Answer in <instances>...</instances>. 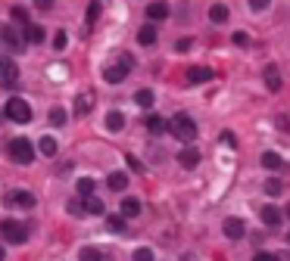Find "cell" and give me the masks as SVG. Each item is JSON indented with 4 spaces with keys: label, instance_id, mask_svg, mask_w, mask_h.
<instances>
[{
    "label": "cell",
    "instance_id": "cell-1",
    "mask_svg": "<svg viewBox=\"0 0 290 261\" xmlns=\"http://www.w3.org/2000/svg\"><path fill=\"white\" fill-rule=\"evenodd\" d=\"M169 130H172L181 143H190V140L197 137V121L187 115V112H178V115L169 121Z\"/></svg>",
    "mask_w": 290,
    "mask_h": 261
},
{
    "label": "cell",
    "instance_id": "cell-2",
    "mask_svg": "<svg viewBox=\"0 0 290 261\" xmlns=\"http://www.w3.org/2000/svg\"><path fill=\"white\" fill-rule=\"evenodd\" d=\"M0 47L10 50L13 56H19V53H25V37L19 34V28H13L10 22H4L0 25Z\"/></svg>",
    "mask_w": 290,
    "mask_h": 261
},
{
    "label": "cell",
    "instance_id": "cell-3",
    "mask_svg": "<svg viewBox=\"0 0 290 261\" xmlns=\"http://www.w3.org/2000/svg\"><path fill=\"white\" fill-rule=\"evenodd\" d=\"M4 118H10L16 124H28L31 121V106L22 97H10L7 106H4Z\"/></svg>",
    "mask_w": 290,
    "mask_h": 261
},
{
    "label": "cell",
    "instance_id": "cell-4",
    "mask_svg": "<svg viewBox=\"0 0 290 261\" xmlns=\"http://www.w3.org/2000/svg\"><path fill=\"white\" fill-rule=\"evenodd\" d=\"M131 66H134V59H131L128 53H125V56H122V59H119L116 66H106V69H103V81H106V84H122L125 78H128Z\"/></svg>",
    "mask_w": 290,
    "mask_h": 261
},
{
    "label": "cell",
    "instance_id": "cell-5",
    "mask_svg": "<svg viewBox=\"0 0 290 261\" xmlns=\"http://www.w3.org/2000/svg\"><path fill=\"white\" fill-rule=\"evenodd\" d=\"M0 233H4V239L10 242V246H22V242L28 239V224H22V221H4V224H0Z\"/></svg>",
    "mask_w": 290,
    "mask_h": 261
},
{
    "label": "cell",
    "instance_id": "cell-6",
    "mask_svg": "<svg viewBox=\"0 0 290 261\" xmlns=\"http://www.w3.org/2000/svg\"><path fill=\"white\" fill-rule=\"evenodd\" d=\"M10 159H13V162H19V165H28V162L34 159V143H31V140H25V137L10 140Z\"/></svg>",
    "mask_w": 290,
    "mask_h": 261
},
{
    "label": "cell",
    "instance_id": "cell-7",
    "mask_svg": "<svg viewBox=\"0 0 290 261\" xmlns=\"http://www.w3.org/2000/svg\"><path fill=\"white\" fill-rule=\"evenodd\" d=\"M19 81V66L10 59V53L0 56V87H13Z\"/></svg>",
    "mask_w": 290,
    "mask_h": 261
},
{
    "label": "cell",
    "instance_id": "cell-8",
    "mask_svg": "<svg viewBox=\"0 0 290 261\" xmlns=\"http://www.w3.org/2000/svg\"><path fill=\"white\" fill-rule=\"evenodd\" d=\"M7 202L16 205V209H34V193H28V190H13V193L7 196Z\"/></svg>",
    "mask_w": 290,
    "mask_h": 261
},
{
    "label": "cell",
    "instance_id": "cell-9",
    "mask_svg": "<svg viewBox=\"0 0 290 261\" xmlns=\"http://www.w3.org/2000/svg\"><path fill=\"white\" fill-rule=\"evenodd\" d=\"M212 78H215V72L206 69V66H194V69H187V84H206V81H212Z\"/></svg>",
    "mask_w": 290,
    "mask_h": 261
},
{
    "label": "cell",
    "instance_id": "cell-10",
    "mask_svg": "<svg viewBox=\"0 0 290 261\" xmlns=\"http://www.w3.org/2000/svg\"><path fill=\"white\" fill-rule=\"evenodd\" d=\"M178 165L181 168H197L200 165V153H197V146H184L178 153Z\"/></svg>",
    "mask_w": 290,
    "mask_h": 261
},
{
    "label": "cell",
    "instance_id": "cell-11",
    "mask_svg": "<svg viewBox=\"0 0 290 261\" xmlns=\"http://www.w3.org/2000/svg\"><path fill=\"white\" fill-rule=\"evenodd\" d=\"M147 19L156 25V22H162V19H169V4H162V0H153V4L147 7Z\"/></svg>",
    "mask_w": 290,
    "mask_h": 261
},
{
    "label": "cell",
    "instance_id": "cell-12",
    "mask_svg": "<svg viewBox=\"0 0 290 261\" xmlns=\"http://www.w3.org/2000/svg\"><path fill=\"white\" fill-rule=\"evenodd\" d=\"M244 233H247V224H244L240 218H228V221H225V236H228V239H240Z\"/></svg>",
    "mask_w": 290,
    "mask_h": 261
},
{
    "label": "cell",
    "instance_id": "cell-13",
    "mask_svg": "<svg viewBox=\"0 0 290 261\" xmlns=\"http://www.w3.org/2000/svg\"><path fill=\"white\" fill-rule=\"evenodd\" d=\"M262 168H268V171H284L287 162L278 153H271V149H268V153H262Z\"/></svg>",
    "mask_w": 290,
    "mask_h": 261
},
{
    "label": "cell",
    "instance_id": "cell-14",
    "mask_svg": "<svg viewBox=\"0 0 290 261\" xmlns=\"http://www.w3.org/2000/svg\"><path fill=\"white\" fill-rule=\"evenodd\" d=\"M106 183H110L113 193H125V186H128V174H125V171H113L110 177H106Z\"/></svg>",
    "mask_w": 290,
    "mask_h": 261
},
{
    "label": "cell",
    "instance_id": "cell-15",
    "mask_svg": "<svg viewBox=\"0 0 290 261\" xmlns=\"http://www.w3.org/2000/svg\"><path fill=\"white\" fill-rule=\"evenodd\" d=\"M259 218L265 221V227H278V224H281V212L275 209V205H262V212H259Z\"/></svg>",
    "mask_w": 290,
    "mask_h": 261
},
{
    "label": "cell",
    "instance_id": "cell-16",
    "mask_svg": "<svg viewBox=\"0 0 290 261\" xmlns=\"http://www.w3.org/2000/svg\"><path fill=\"white\" fill-rule=\"evenodd\" d=\"M137 41H140V47H153V44H156V25L147 22V25L137 31Z\"/></svg>",
    "mask_w": 290,
    "mask_h": 261
},
{
    "label": "cell",
    "instance_id": "cell-17",
    "mask_svg": "<svg viewBox=\"0 0 290 261\" xmlns=\"http://www.w3.org/2000/svg\"><path fill=\"white\" fill-rule=\"evenodd\" d=\"M137 215H140V199L125 196L122 199V218H137Z\"/></svg>",
    "mask_w": 290,
    "mask_h": 261
},
{
    "label": "cell",
    "instance_id": "cell-18",
    "mask_svg": "<svg viewBox=\"0 0 290 261\" xmlns=\"http://www.w3.org/2000/svg\"><path fill=\"white\" fill-rule=\"evenodd\" d=\"M90 109H94V97H90V93H78L75 97V115H87Z\"/></svg>",
    "mask_w": 290,
    "mask_h": 261
},
{
    "label": "cell",
    "instance_id": "cell-19",
    "mask_svg": "<svg viewBox=\"0 0 290 261\" xmlns=\"http://www.w3.org/2000/svg\"><path fill=\"white\" fill-rule=\"evenodd\" d=\"M147 130H150V134H166L169 121L162 118V115H147Z\"/></svg>",
    "mask_w": 290,
    "mask_h": 261
},
{
    "label": "cell",
    "instance_id": "cell-20",
    "mask_svg": "<svg viewBox=\"0 0 290 261\" xmlns=\"http://www.w3.org/2000/svg\"><path fill=\"white\" fill-rule=\"evenodd\" d=\"M41 41H44V28L34 25V22H28V25H25V44H41Z\"/></svg>",
    "mask_w": 290,
    "mask_h": 261
},
{
    "label": "cell",
    "instance_id": "cell-21",
    "mask_svg": "<svg viewBox=\"0 0 290 261\" xmlns=\"http://www.w3.org/2000/svg\"><path fill=\"white\" fill-rule=\"evenodd\" d=\"M209 22H215V25L228 22V7H225V4H215V7H209Z\"/></svg>",
    "mask_w": 290,
    "mask_h": 261
},
{
    "label": "cell",
    "instance_id": "cell-22",
    "mask_svg": "<svg viewBox=\"0 0 290 261\" xmlns=\"http://www.w3.org/2000/svg\"><path fill=\"white\" fill-rule=\"evenodd\" d=\"M81 212H87V215H103V199L87 196V199L81 202Z\"/></svg>",
    "mask_w": 290,
    "mask_h": 261
},
{
    "label": "cell",
    "instance_id": "cell-23",
    "mask_svg": "<svg viewBox=\"0 0 290 261\" xmlns=\"http://www.w3.org/2000/svg\"><path fill=\"white\" fill-rule=\"evenodd\" d=\"M265 87H268V90H281V75H278L275 66L265 69Z\"/></svg>",
    "mask_w": 290,
    "mask_h": 261
},
{
    "label": "cell",
    "instance_id": "cell-24",
    "mask_svg": "<svg viewBox=\"0 0 290 261\" xmlns=\"http://www.w3.org/2000/svg\"><path fill=\"white\" fill-rule=\"evenodd\" d=\"M38 153H41V156H47V159H53V156H57V140H53V137H41Z\"/></svg>",
    "mask_w": 290,
    "mask_h": 261
},
{
    "label": "cell",
    "instance_id": "cell-25",
    "mask_svg": "<svg viewBox=\"0 0 290 261\" xmlns=\"http://www.w3.org/2000/svg\"><path fill=\"white\" fill-rule=\"evenodd\" d=\"M106 127H110L113 134H119V130L125 127V115L122 112H110V115H106Z\"/></svg>",
    "mask_w": 290,
    "mask_h": 261
},
{
    "label": "cell",
    "instance_id": "cell-26",
    "mask_svg": "<svg viewBox=\"0 0 290 261\" xmlns=\"http://www.w3.org/2000/svg\"><path fill=\"white\" fill-rule=\"evenodd\" d=\"M134 103L143 106V109H150V106H153V90H147V87L137 90V93H134Z\"/></svg>",
    "mask_w": 290,
    "mask_h": 261
},
{
    "label": "cell",
    "instance_id": "cell-27",
    "mask_svg": "<svg viewBox=\"0 0 290 261\" xmlns=\"http://www.w3.org/2000/svg\"><path fill=\"white\" fill-rule=\"evenodd\" d=\"M50 124H53V127H63V124H66V109H63V106H53V109H50Z\"/></svg>",
    "mask_w": 290,
    "mask_h": 261
},
{
    "label": "cell",
    "instance_id": "cell-28",
    "mask_svg": "<svg viewBox=\"0 0 290 261\" xmlns=\"http://www.w3.org/2000/svg\"><path fill=\"white\" fill-rule=\"evenodd\" d=\"M75 190H78V196H81V199H87V196H94V180H90V177H81V180H78V186H75Z\"/></svg>",
    "mask_w": 290,
    "mask_h": 261
},
{
    "label": "cell",
    "instance_id": "cell-29",
    "mask_svg": "<svg viewBox=\"0 0 290 261\" xmlns=\"http://www.w3.org/2000/svg\"><path fill=\"white\" fill-rule=\"evenodd\" d=\"M78 258H81V261H103V252H100V249H94V246H84Z\"/></svg>",
    "mask_w": 290,
    "mask_h": 261
},
{
    "label": "cell",
    "instance_id": "cell-30",
    "mask_svg": "<svg viewBox=\"0 0 290 261\" xmlns=\"http://www.w3.org/2000/svg\"><path fill=\"white\" fill-rule=\"evenodd\" d=\"M106 227H110L113 233H122L125 230V218L122 215H110V218H106Z\"/></svg>",
    "mask_w": 290,
    "mask_h": 261
},
{
    "label": "cell",
    "instance_id": "cell-31",
    "mask_svg": "<svg viewBox=\"0 0 290 261\" xmlns=\"http://www.w3.org/2000/svg\"><path fill=\"white\" fill-rule=\"evenodd\" d=\"M281 190H284V183H281L278 177H268V180H265V193H268V196H278Z\"/></svg>",
    "mask_w": 290,
    "mask_h": 261
},
{
    "label": "cell",
    "instance_id": "cell-32",
    "mask_svg": "<svg viewBox=\"0 0 290 261\" xmlns=\"http://www.w3.org/2000/svg\"><path fill=\"white\" fill-rule=\"evenodd\" d=\"M10 16L16 19V22H22V25H28V13H25L22 7H13V10H10Z\"/></svg>",
    "mask_w": 290,
    "mask_h": 261
},
{
    "label": "cell",
    "instance_id": "cell-33",
    "mask_svg": "<svg viewBox=\"0 0 290 261\" xmlns=\"http://www.w3.org/2000/svg\"><path fill=\"white\" fill-rule=\"evenodd\" d=\"M97 19H100V4H90L87 7V25H94Z\"/></svg>",
    "mask_w": 290,
    "mask_h": 261
},
{
    "label": "cell",
    "instance_id": "cell-34",
    "mask_svg": "<svg viewBox=\"0 0 290 261\" xmlns=\"http://www.w3.org/2000/svg\"><path fill=\"white\" fill-rule=\"evenodd\" d=\"M66 41H69L66 31H57V34H53V50H63V47H66Z\"/></svg>",
    "mask_w": 290,
    "mask_h": 261
},
{
    "label": "cell",
    "instance_id": "cell-35",
    "mask_svg": "<svg viewBox=\"0 0 290 261\" xmlns=\"http://www.w3.org/2000/svg\"><path fill=\"white\" fill-rule=\"evenodd\" d=\"M231 41L237 44V47H247V44H250V34H247V31H234V37H231Z\"/></svg>",
    "mask_w": 290,
    "mask_h": 261
},
{
    "label": "cell",
    "instance_id": "cell-36",
    "mask_svg": "<svg viewBox=\"0 0 290 261\" xmlns=\"http://www.w3.org/2000/svg\"><path fill=\"white\" fill-rule=\"evenodd\" d=\"M134 261H156V258H153L150 249H137V252H134Z\"/></svg>",
    "mask_w": 290,
    "mask_h": 261
},
{
    "label": "cell",
    "instance_id": "cell-37",
    "mask_svg": "<svg viewBox=\"0 0 290 261\" xmlns=\"http://www.w3.org/2000/svg\"><path fill=\"white\" fill-rule=\"evenodd\" d=\"M190 47H194V41H190V37H181V41L175 44V50H178V53H187Z\"/></svg>",
    "mask_w": 290,
    "mask_h": 261
},
{
    "label": "cell",
    "instance_id": "cell-38",
    "mask_svg": "<svg viewBox=\"0 0 290 261\" xmlns=\"http://www.w3.org/2000/svg\"><path fill=\"white\" fill-rule=\"evenodd\" d=\"M125 162H128V168H131V171H143V165H140V159H134V156H125Z\"/></svg>",
    "mask_w": 290,
    "mask_h": 261
},
{
    "label": "cell",
    "instance_id": "cell-39",
    "mask_svg": "<svg viewBox=\"0 0 290 261\" xmlns=\"http://www.w3.org/2000/svg\"><path fill=\"white\" fill-rule=\"evenodd\" d=\"M253 261H281V258H278V255H271V252H259Z\"/></svg>",
    "mask_w": 290,
    "mask_h": 261
},
{
    "label": "cell",
    "instance_id": "cell-40",
    "mask_svg": "<svg viewBox=\"0 0 290 261\" xmlns=\"http://www.w3.org/2000/svg\"><path fill=\"white\" fill-rule=\"evenodd\" d=\"M250 7H253V10H256V13H262V10L268 7V0H250Z\"/></svg>",
    "mask_w": 290,
    "mask_h": 261
},
{
    "label": "cell",
    "instance_id": "cell-41",
    "mask_svg": "<svg viewBox=\"0 0 290 261\" xmlns=\"http://www.w3.org/2000/svg\"><path fill=\"white\" fill-rule=\"evenodd\" d=\"M0 261H7V249L4 246H0Z\"/></svg>",
    "mask_w": 290,
    "mask_h": 261
},
{
    "label": "cell",
    "instance_id": "cell-42",
    "mask_svg": "<svg viewBox=\"0 0 290 261\" xmlns=\"http://www.w3.org/2000/svg\"><path fill=\"white\" fill-rule=\"evenodd\" d=\"M287 218H290V205H287Z\"/></svg>",
    "mask_w": 290,
    "mask_h": 261
},
{
    "label": "cell",
    "instance_id": "cell-43",
    "mask_svg": "<svg viewBox=\"0 0 290 261\" xmlns=\"http://www.w3.org/2000/svg\"><path fill=\"white\" fill-rule=\"evenodd\" d=\"M287 242H290V233H287Z\"/></svg>",
    "mask_w": 290,
    "mask_h": 261
}]
</instances>
